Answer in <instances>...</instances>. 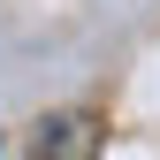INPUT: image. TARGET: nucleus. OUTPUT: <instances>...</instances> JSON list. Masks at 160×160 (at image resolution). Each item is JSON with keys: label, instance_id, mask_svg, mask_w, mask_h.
<instances>
[{"label": "nucleus", "instance_id": "f257e3e1", "mask_svg": "<svg viewBox=\"0 0 160 160\" xmlns=\"http://www.w3.org/2000/svg\"><path fill=\"white\" fill-rule=\"evenodd\" d=\"M38 137H31V152H53V160H84L92 145H99V130L84 122V114H46V122H31Z\"/></svg>", "mask_w": 160, "mask_h": 160}]
</instances>
